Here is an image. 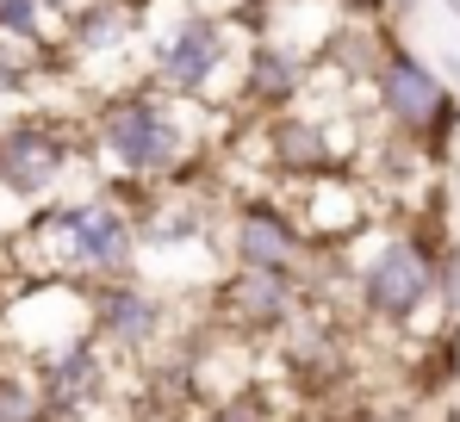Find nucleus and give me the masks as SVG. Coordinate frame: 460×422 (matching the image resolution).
Returning a JSON list of instances; mask_svg holds the SVG:
<instances>
[{"instance_id":"f257e3e1","label":"nucleus","mask_w":460,"mask_h":422,"mask_svg":"<svg viewBox=\"0 0 460 422\" xmlns=\"http://www.w3.org/2000/svg\"><path fill=\"white\" fill-rule=\"evenodd\" d=\"M206 112L218 106H193L174 100L150 81L100 93L93 119H87V155L131 187H193L206 174Z\"/></svg>"},{"instance_id":"f03ea898","label":"nucleus","mask_w":460,"mask_h":422,"mask_svg":"<svg viewBox=\"0 0 460 422\" xmlns=\"http://www.w3.org/2000/svg\"><path fill=\"white\" fill-rule=\"evenodd\" d=\"M243 44H249L243 13H206V6H193V0H150L144 81L162 87V93H174V100L236 112Z\"/></svg>"},{"instance_id":"7ed1b4c3","label":"nucleus","mask_w":460,"mask_h":422,"mask_svg":"<svg viewBox=\"0 0 460 422\" xmlns=\"http://www.w3.org/2000/svg\"><path fill=\"white\" fill-rule=\"evenodd\" d=\"M436 249L442 236L429 242L423 230H385L355 261V311L398 336H455V317L436 298Z\"/></svg>"},{"instance_id":"20e7f679","label":"nucleus","mask_w":460,"mask_h":422,"mask_svg":"<svg viewBox=\"0 0 460 422\" xmlns=\"http://www.w3.org/2000/svg\"><path fill=\"white\" fill-rule=\"evenodd\" d=\"M367 106L380 119V131L404 137L423 162H442L460 137V93L448 87V75L436 63H423L417 50L392 44L385 63L367 81Z\"/></svg>"},{"instance_id":"39448f33","label":"nucleus","mask_w":460,"mask_h":422,"mask_svg":"<svg viewBox=\"0 0 460 422\" xmlns=\"http://www.w3.org/2000/svg\"><path fill=\"white\" fill-rule=\"evenodd\" d=\"M87 137H75L69 119L57 112H13L0 119V193L19 206H50L63 180L81 168Z\"/></svg>"},{"instance_id":"423d86ee","label":"nucleus","mask_w":460,"mask_h":422,"mask_svg":"<svg viewBox=\"0 0 460 422\" xmlns=\"http://www.w3.org/2000/svg\"><path fill=\"white\" fill-rule=\"evenodd\" d=\"M93 336V286L87 280H31L0 304V348L19 366H44L50 354Z\"/></svg>"},{"instance_id":"0eeeda50","label":"nucleus","mask_w":460,"mask_h":422,"mask_svg":"<svg viewBox=\"0 0 460 422\" xmlns=\"http://www.w3.org/2000/svg\"><path fill=\"white\" fill-rule=\"evenodd\" d=\"M311 242L299 206H287L280 193H243L225 211V261L230 268H268V274H305Z\"/></svg>"},{"instance_id":"6e6552de","label":"nucleus","mask_w":460,"mask_h":422,"mask_svg":"<svg viewBox=\"0 0 460 422\" xmlns=\"http://www.w3.org/2000/svg\"><path fill=\"white\" fill-rule=\"evenodd\" d=\"M93 336L112 354H125V360H150V354H162L168 336H174V304H168V292L150 286L144 274H131V280H100L93 286Z\"/></svg>"},{"instance_id":"1a4fd4ad","label":"nucleus","mask_w":460,"mask_h":422,"mask_svg":"<svg viewBox=\"0 0 460 422\" xmlns=\"http://www.w3.org/2000/svg\"><path fill=\"white\" fill-rule=\"evenodd\" d=\"M212 298H218V317L249 342L255 336H287L311 311L305 274H268V268H225Z\"/></svg>"},{"instance_id":"9d476101","label":"nucleus","mask_w":460,"mask_h":422,"mask_svg":"<svg viewBox=\"0 0 460 422\" xmlns=\"http://www.w3.org/2000/svg\"><path fill=\"white\" fill-rule=\"evenodd\" d=\"M311 81H317V57L268 38V31H249L243 44V75H236V112H255V119H280L293 106L311 100Z\"/></svg>"},{"instance_id":"9b49d317","label":"nucleus","mask_w":460,"mask_h":422,"mask_svg":"<svg viewBox=\"0 0 460 422\" xmlns=\"http://www.w3.org/2000/svg\"><path fill=\"white\" fill-rule=\"evenodd\" d=\"M44 385L50 422H100L112 404V379H119V354L106 348L100 336H87L75 348L50 354L44 366H31Z\"/></svg>"},{"instance_id":"f8f14e48","label":"nucleus","mask_w":460,"mask_h":422,"mask_svg":"<svg viewBox=\"0 0 460 422\" xmlns=\"http://www.w3.org/2000/svg\"><path fill=\"white\" fill-rule=\"evenodd\" d=\"M293 193L305 199V206H299V217H305V236L317 242V249H342V242H355V236L374 224L367 187H361L349 168H330V174L293 180Z\"/></svg>"},{"instance_id":"ddd939ff","label":"nucleus","mask_w":460,"mask_h":422,"mask_svg":"<svg viewBox=\"0 0 460 422\" xmlns=\"http://www.w3.org/2000/svg\"><path fill=\"white\" fill-rule=\"evenodd\" d=\"M0 38L31 57H50L63 44V13L44 0H0Z\"/></svg>"},{"instance_id":"4468645a","label":"nucleus","mask_w":460,"mask_h":422,"mask_svg":"<svg viewBox=\"0 0 460 422\" xmlns=\"http://www.w3.org/2000/svg\"><path fill=\"white\" fill-rule=\"evenodd\" d=\"M0 422H50V404H44V385L31 366H6L0 360Z\"/></svg>"},{"instance_id":"2eb2a0df","label":"nucleus","mask_w":460,"mask_h":422,"mask_svg":"<svg viewBox=\"0 0 460 422\" xmlns=\"http://www.w3.org/2000/svg\"><path fill=\"white\" fill-rule=\"evenodd\" d=\"M206 422H280V417H274V404H268V391H255V385H243L236 398H225V404H212V410H206Z\"/></svg>"},{"instance_id":"dca6fc26","label":"nucleus","mask_w":460,"mask_h":422,"mask_svg":"<svg viewBox=\"0 0 460 422\" xmlns=\"http://www.w3.org/2000/svg\"><path fill=\"white\" fill-rule=\"evenodd\" d=\"M436 298H442V311L460 323V242H448V236L436 249Z\"/></svg>"},{"instance_id":"f3484780","label":"nucleus","mask_w":460,"mask_h":422,"mask_svg":"<svg viewBox=\"0 0 460 422\" xmlns=\"http://www.w3.org/2000/svg\"><path fill=\"white\" fill-rule=\"evenodd\" d=\"M417 6H423V0H380V13H385V19H411Z\"/></svg>"},{"instance_id":"a211bd4d","label":"nucleus","mask_w":460,"mask_h":422,"mask_svg":"<svg viewBox=\"0 0 460 422\" xmlns=\"http://www.w3.org/2000/svg\"><path fill=\"white\" fill-rule=\"evenodd\" d=\"M448 87H455V93H460V57H455V63H448Z\"/></svg>"},{"instance_id":"6ab92c4d","label":"nucleus","mask_w":460,"mask_h":422,"mask_svg":"<svg viewBox=\"0 0 460 422\" xmlns=\"http://www.w3.org/2000/svg\"><path fill=\"white\" fill-rule=\"evenodd\" d=\"M44 6H57V13H69V6H81V0H44Z\"/></svg>"},{"instance_id":"aec40b11","label":"nucleus","mask_w":460,"mask_h":422,"mask_svg":"<svg viewBox=\"0 0 460 422\" xmlns=\"http://www.w3.org/2000/svg\"><path fill=\"white\" fill-rule=\"evenodd\" d=\"M442 422H460V404H448V410H442Z\"/></svg>"},{"instance_id":"412c9836","label":"nucleus","mask_w":460,"mask_h":422,"mask_svg":"<svg viewBox=\"0 0 460 422\" xmlns=\"http://www.w3.org/2000/svg\"><path fill=\"white\" fill-rule=\"evenodd\" d=\"M442 6H448V19H460V0H442Z\"/></svg>"},{"instance_id":"4be33fe9","label":"nucleus","mask_w":460,"mask_h":422,"mask_svg":"<svg viewBox=\"0 0 460 422\" xmlns=\"http://www.w3.org/2000/svg\"><path fill=\"white\" fill-rule=\"evenodd\" d=\"M168 422H193V417H168Z\"/></svg>"}]
</instances>
